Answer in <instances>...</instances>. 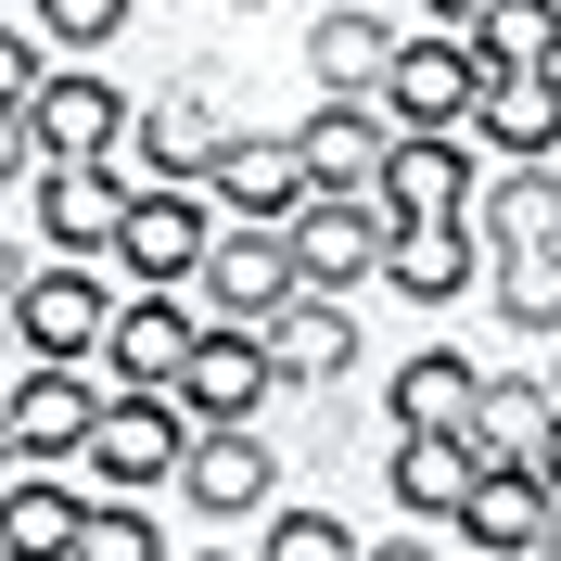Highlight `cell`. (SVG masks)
Listing matches in <instances>:
<instances>
[{
	"label": "cell",
	"instance_id": "obj_34",
	"mask_svg": "<svg viewBox=\"0 0 561 561\" xmlns=\"http://www.w3.org/2000/svg\"><path fill=\"white\" fill-rule=\"evenodd\" d=\"M26 268H38V255L13 243V230H0V307H13V294H26Z\"/></svg>",
	"mask_w": 561,
	"mask_h": 561
},
{
	"label": "cell",
	"instance_id": "obj_3",
	"mask_svg": "<svg viewBox=\"0 0 561 561\" xmlns=\"http://www.w3.org/2000/svg\"><path fill=\"white\" fill-rule=\"evenodd\" d=\"M103 370H51V357H26L13 383H0V421H13V459L26 472H77L90 459V434H103Z\"/></svg>",
	"mask_w": 561,
	"mask_h": 561
},
{
	"label": "cell",
	"instance_id": "obj_32",
	"mask_svg": "<svg viewBox=\"0 0 561 561\" xmlns=\"http://www.w3.org/2000/svg\"><path fill=\"white\" fill-rule=\"evenodd\" d=\"M38 26H0V115H26V90H38Z\"/></svg>",
	"mask_w": 561,
	"mask_h": 561
},
{
	"label": "cell",
	"instance_id": "obj_20",
	"mask_svg": "<svg viewBox=\"0 0 561 561\" xmlns=\"http://www.w3.org/2000/svg\"><path fill=\"white\" fill-rule=\"evenodd\" d=\"M472 140L459 128H396V153H383V205L396 217H472Z\"/></svg>",
	"mask_w": 561,
	"mask_h": 561
},
{
	"label": "cell",
	"instance_id": "obj_7",
	"mask_svg": "<svg viewBox=\"0 0 561 561\" xmlns=\"http://www.w3.org/2000/svg\"><path fill=\"white\" fill-rule=\"evenodd\" d=\"M179 447H192V409L179 396H153V383H115L103 396V434H90V485H128V497H153V485H179Z\"/></svg>",
	"mask_w": 561,
	"mask_h": 561
},
{
	"label": "cell",
	"instance_id": "obj_35",
	"mask_svg": "<svg viewBox=\"0 0 561 561\" xmlns=\"http://www.w3.org/2000/svg\"><path fill=\"white\" fill-rule=\"evenodd\" d=\"M357 561H447V549H421V536H370Z\"/></svg>",
	"mask_w": 561,
	"mask_h": 561
},
{
	"label": "cell",
	"instance_id": "obj_28",
	"mask_svg": "<svg viewBox=\"0 0 561 561\" xmlns=\"http://www.w3.org/2000/svg\"><path fill=\"white\" fill-rule=\"evenodd\" d=\"M77 561H179V549H167V524H153L128 485H103L90 511H77Z\"/></svg>",
	"mask_w": 561,
	"mask_h": 561
},
{
	"label": "cell",
	"instance_id": "obj_18",
	"mask_svg": "<svg viewBox=\"0 0 561 561\" xmlns=\"http://www.w3.org/2000/svg\"><path fill=\"white\" fill-rule=\"evenodd\" d=\"M549 472L536 459H485L472 472V497H459V536H472V561H536V536H549Z\"/></svg>",
	"mask_w": 561,
	"mask_h": 561
},
{
	"label": "cell",
	"instance_id": "obj_42",
	"mask_svg": "<svg viewBox=\"0 0 561 561\" xmlns=\"http://www.w3.org/2000/svg\"><path fill=\"white\" fill-rule=\"evenodd\" d=\"M549 396H561V332H549Z\"/></svg>",
	"mask_w": 561,
	"mask_h": 561
},
{
	"label": "cell",
	"instance_id": "obj_21",
	"mask_svg": "<svg viewBox=\"0 0 561 561\" xmlns=\"http://www.w3.org/2000/svg\"><path fill=\"white\" fill-rule=\"evenodd\" d=\"M472 243H485V255H561V179L549 167L472 179Z\"/></svg>",
	"mask_w": 561,
	"mask_h": 561
},
{
	"label": "cell",
	"instance_id": "obj_11",
	"mask_svg": "<svg viewBox=\"0 0 561 561\" xmlns=\"http://www.w3.org/2000/svg\"><path fill=\"white\" fill-rule=\"evenodd\" d=\"M472 90H485V65H472V38L459 26H409L383 65V115L396 128H472Z\"/></svg>",
	"mask_w": 561,
	"mask_h": 561
},
{
	"label": "cell",
	"instance_id": "obj_36",
	"mask_svg": "<svg viewBox=\"0 0 561 561\" xmlns=\"http://www.w3.org/2000/svg\"><path fill=\"white\" fill-rule=\"evenodd\" d=\"M421 26H472V13H485V0H409Z\"/></svg>",
	"mask_w": 561,
	"mask_h": 561
},
{
	"label": "cell",
	"instance_id": "obj_37",
	"mask_svg": "<svg viewBox=\"0 0 561 561\" xmlns=\"http://www.w3.org/2000/svg\"><path fill=\"white\" fill-rule=\"evenodd\" d=\"M13 370H26V345H13V307H0V383H13Z\"/></svg>",
	"mask_w": 561,
	"mask_h": 561
},
{
	"label": "cell",
	"instance_id": "obj_25",
	"mask_svg": "<svg viewBox=\"0 0 561 561\" xmlns=\"http://www.w3.org/2000/svg\"><path fill=\"white\" fill-rule=\"evenodd\" d=\"M396 38H409V26H383L370 0H332V13L307 26V77H319V90H357V103H370V90H383V65H396Z\"/></svg>",
	"mask_w": 561,
	"mask_h": 561
},
{
	"label": "cell",
	"instance_id": "obj_43",
	"mask_svg": "<svg viewBox=\"0 0 561 561\" xmlns=\"http://www.w3.org/2000/svg\"><path fill=\"white\" fill-rule=\"evenodd\" d=\"M230 13H268V0H230Z\"/></svg>",
	"mask_w": 561,
	"mask_h": 561
},
{
	"label": "cell",
	"instance_id": "obj_8",
	"mask_svg": "<svg viewBox=\"0 0 561 561\" xmlns=\"http://www.w3.org/2000/svg\"><path fill=\"white\" fill-rule=\"evenodd\" d=\"M192 345H205V307H192L179 280H140V294H115V332H103V383H153V396H179Z\"/></svg>",
	"mask_w": 561,
	"mask_h": 561
},
{
	"label": "cell",
	"instance_id": "obj_24",
	"mask_svg": "<svg viewBox=\"0 0 561 561\" xmlns=\"http://www.w3.org/2000/svg\"><path fill=\"white\" fill-rule=\"evenodd\" d=\"M549 421H561V396H549V370H485L472 383V459H536L549 447Z\"/></svg>",
	"mask_w": 561,
	"mask_h": 561
},
{
	"label": "cell",
	"instance_id": "obj_41",
	"mask_svg": "<svg viewBox=\"0 0 561 561\" xmlns=\"http://www.w3.org/2000/svg\"><path fill=\"white\" fill-rule=\"evenodd\" d=\"M192 561H255V549H192Z\"/></svg>",
	"mask_w": 561,
	"mask_h": 561
},
{
	"label": "cell",
	"instance_id": "obj_44",
	"mask_svg": "<svg viewBox=\"0 0 561 561\" xmlns=\"http://www.w3.org/2000/svg\"><path fill=\"white\" fill-rule=\"evenodd\" d=\"M549 179H561V153H549Z\"/></svg>",
	"mask_w": 561,
	"mask_h": 561
},
{
	"label": "cell",
	"instance_id": "obj_13",
	"mask_svg": "<svg viewBox=\"0 0 561 561\" xmlns=\"http://www.w3.org/2000/svg\"><path fill=\"white\" fill-rule=\"evenodd\" d=\"M192 294H205V319H268L280 294H294V243H280V217H217Z\"/></svg>",
	"mask_w": 561,
	"mask_h": 561
},
{
	"label": "cell",
	"instance_id": "obj_31",
	"mask_svg": "<svg viewBox=\"0 0 561 561\" xmlns=\"http://www.w3.org/2000/svg\"><path fill=\"white\" fill-rule=\"evenodd\" d=\"M357 549H370V536H357L345 511H280L268 497V549L255 561H357Z\"/></svg>",
	"mask_w": 561,
	"mask_h": 561
},
{
	"label": "cell",
	"instance_id": "obj_29",
	"mask_svg": "<svg viewBox=\"0 0 561 561\" xmlns=\"http://www.w3.org/2000/svg\"><path fill=\"white\" fill-rule=\"evenodd\" d=\"M140 0H26V26H38V51H65V65H103V38L128 26Z\"/></svg>",
	"mask_w": 561,
	"mask_h": 561
},
{
	"label": "cell",
	"instance_id": "obj_39",
	"mask_svg": "<svg viewBox=\"0 0 561 561\" xmlns=\"http://www.w3.org/2000/svg\"><path fill=\"white\" fill-rule=\"evenodd\" d=\"M13 472H26V459H13V421H0V485H13Z\"/></svg>",
	"mask_w": 561,
	"mask_h": 561
},
{
	"label": "cell",
	"instance_id": "obj_30",
	"mask_svg": "<svg viewBox=\"0 0 561 561\" xmlns=\"http://www.w3.org/2000/svg\"><path fill=\"white\" fill-rule=\"evenodd\" d=\"M485 280L511 332H561V255H485Z\"/></svg>",
	"mask_w": 561,
	"mask_h": 561
},
{
	"label": "cell",
	"instance_id": "obj_22",
	"mask_svg": "<svg viewBox=\"0 0 561 561\" xmlns=\"http://www.w3.org/2000/svg\"><path fill=\"white\" fill-rule=\"evenodd\" d=\"M472 434H396L383 447V497L409 511V524H459V497H472Z\"/></svg>",
	"mask_w": 561,
	"mask_h": 561
},
{
	"label": "cell",
	"instance_id": "obj_40",
	"mask_svg": "<svg viewBox=\"0 0 561 561\" xmlns=\"http://www.w3.org/2000/svg\"><path fill=\"white\" fill-rule=\"evenodd\" d=\"M536 561H561V511H549V536H536Z\"/></svg>",
	"mask_w": 561,
	"mask_h": 561
},
{
	"label": "cell",
	"instance_id": "obj_38",
	"mask_svg": "<svg viewBox=\"0 0 561 561\" xmlns=\"http://www.w3.org/2000/svg\"><path fill=\"white\" fill-rule=\"evenodd\" d=\"M536 472H549V497H561V421H549V447H536Z\"/></svg>",
	"mask_w": 561,
	"mask_h": 561
},
{
	"label": "cell",
	"instance_id": "obj_12",
	"mask_svg": "<svg viewBox=\"0 0 561 561\" xmlns=\"http://www.w3.org/2000/svg\"><path fill=\"white\" fill-rule=\"evenodd\" d=\"M115 217H128V167H38L26 179V230H38V255H90L103 268L115 255Z\"/></svg>",
	"mask_w": 561,
	"mask_h": 561
},
{
	"label": "cell",
	"instance_id": "obj_15",
	"mask_svg": "<svg viewBox=\"0 0 561 561\" xmlns=\"http://www.w3.org/2000/svg\"><path fill=\"white\" fill-rule=\"evenodd\" d=\"M268 396H280L268 332H255V319H205V345H192V370H179V409L192 421H255Z\"/></svg>",
	"mask_w": 561,
	"mask_h": 561
},
{
	"label": "cell",
	"instance_id": "obj_2",
	"mask_svg": "<svg viewBox=\"0 0 561 561\" xmlns=\"http://www.w3.org/2000/svg\"><path fill=\"white\" fill-rule=\"evenodd\" d=\"M103 332H115V280L90 255H38L26 294H13V345L51 357V370H103Z\"/></svg>",
	"mask_w": 561,
	"mask_h": 561
},
{
	"label": "cell",
	"instance_id": "obj_45",
	"mask_svg": "<svg viewBox=\"0 0 561 561\" xmlns=\"http://www.w3.org/2000/svg\"><path fill=\"white\" fill-rule=\"evenodd\" d=\"M549 77H561V65H549Z\"/></svg>",
	"mask_w": 561,
	"mask_h": 561
},
{
	"label": "cell",
	"instance_id": "obj_9",
	"mask_svg": "<svg viewBox=\"0 0 561 561\" xmlns=\"http://www.w3.org/2000/svg\"><path fill=\"white\" fill-rule=\"evenodd\" d=\"M26 140H38V167H103L115 140H128V90L103 65H51L26 90Z\"/></svg>",
	"mask_w": 561,
	"mask_h": 561
},
{
	"label": "cell",
	"instance_id": "obj_17",
	"mask_svg": "<svg viewBox=\"0 0 561 561\" xmlns=\"http://www.w3.org/2000/svg\"><path fill=\"white\" fill-rule=\"evenodd\" d=\"M472 280H485L472 217H396V230H383V294H409V307H459Z\"/></svg>",
	"mask_w": 561,
	"mask_h": 561
},
{
	"label": "cell",
	"instance_id": "obj_1",
	"mask_svg": "<svg viewBox=\"0 0 561 561\" xmlns=\"http://www.w3.org/2000/svg\"><path fill=\"white\" fill-rule=\"evenodd\" d=\"M217 140H230V77L192 65V77H167L153 103H128L115 167H128V192H140V179H205V167H217Z\"/></svg>",
	"mask_w": 561,
	"mask_h": 561
},
{
	"label": "cell",
	"instance_id": "obj_10",
	"mask_svg": "<svg viewBox=\"0 0 561 561\" xmlns=\"http://www.w3.org/2000/svg\"><path fill=\"white\" fill-rule=\"evenodd\" d=\"M294 153H307V192H383V153H396V115L383 90L357 103V90H319L294 115Z\"/></svg>",
	"mask_w": 561,
	"mask_h": 561
},
{
	"label": "cell",
	"instance_id": "obj_19",
	"mask_svg": "<svg viewBox=\"0 0 561 561\" xmlns=\"http://www.w3.org/2000/svg\"><path fill=\"white\" fill-rule=\"evenodd\" d=\"M217 217H294L307 205V153H294V128H230L217 140V167H205Z\"/></svg>",
	"mask_w": 561,
	"mask_h": 561
},
{
	"label": "cell",
	"instance_id": "obj_6",
	"mask_svg": "<svg viewBox=\"0 0 561 561\" xmlns=\"http://www.w3.org/2000/svg\"><path fill=\"white\" fill-rule=\"evenodd\" d=\"M205 243H217V192L205 179H140L128 217H115V268L128 280H179V294H192Z\"/></svg>",
	"mask_w": 561,
	"mask_h": 561
},
{
	"label": "cell",
	"instance_id": "obj_5",
	"mask_svg": "<svg viewBox=\"0 0 561 561\" xmlns=\"http://www.w3.org/2000/svg\"><path fill=\"white\" fill-rule=\"evenodd\" d=\"M179 497H192L205 524H268L280 434H255V421H192V447H179Z\"/></svg>",
	"mask_w": 561,
	"mask_h": 561
},
{
	"label": "cell",
	"instance_id": "obj_26",
	"mask_svg": "<svg viewBox=\"0 0 561 561\" xmlns=\"http://www.w3.org/2000/svg\"><path fill=\"white\" fill-rule=\"evenodd\" d=\"M77 511H90V497H77L65 472H13V485H0V561H77Z\"/></svg>",
	"mask_w": 561,
	"mask_h": 561
},
{
	"label": "cell",
	"instance_id": "obj_16",
	"mask_svg": "<svg viewBox=\"0 0 561 561\" xmlns=\"http://www.w3.org/2000/svg\"><path fill=\"white\" fill-rule=\"evenodd\" d=\"M255 332H268V370H280V383H307V396H332V383L357 370V319H345V294H307V280H294Z\"/></svg>",
	"mask_w": 561,
	"mask_h": 561
},
{
	"label": "cell",
	"instance_id": "obj_33",
	"mask_svg": "<svg viewBox=\"0 0 561 561\" xmlns=\"http://www.w3.org/2000/svg\"><path fill=\"white\" fill-rule=\"evenodd\" d=\"M13 179H38V140H26V115H0V192Z\"/></svg>",
	"mask_w": 561,
	"mask_h": 561
},
{
	"label": "cell",
	"instance_id": "obj_4",
	"mask_svg": "<svg viewBox=\"0 0 561 561\" xmlns=\"http://www.w3.org/2000/svg\"><path fill=\"white\" fill-rule=\"evenodd\" d=\"M383 230H396L383 192H307V205L280 217V243H294V280H307V294H357V280H383Z\"/></svg>",
	"mask_w": 561,
	"mask_h": 561
},
{
	"label": "cell",
	"instance_id": "obj_14",
	"mask_svg": "<svg viewBox=\"0 0 561 561\" xmlns=\"http://www.w3.org/2000/svg\"><path fill=\"white\" fill-rule=\"evenodd\" d=\"M459 140H485L497 167H549V153H561V77H549V65H485Z\"/></svg>",
	"mask_w": 561,
	"mask_h": 561
},
{
	"label": "cell",
	"instance_id": "obj_23",
	"mask_svg": "<svg viewBox=\"0 0 561 561\" xmlns=\"http://www.w3.org/2000/svg\"><path fill=\"white\" fill-rule=\"evenodd\" d=\"M472 383H485V370L459 345H409L396 383H383V434H459V421H472Z\"/></svg>",
	"mask_w": 561,
	"mask_h": 561
},
{
	"label": "cell",
	"instance_id": "obj_27",
	"mask_svg": "<svg viewBox=\"0 0 561 561\" xmlns=\"http://www.w3.org/2000/svg\"><path fill=\"white\" fill-rule=\"evenodd\" d=\"M459 38H472V65H561V0H485Z\"/></svg>",
	"mask_w": 561,
	"mask_h": 561
}]
</instances>
